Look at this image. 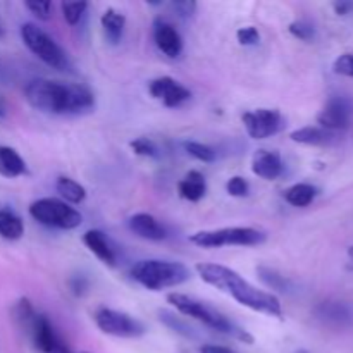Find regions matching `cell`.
Returning a JSON list of instances; mask_svg holds the SVG:
<instances>
[{
    "mask_svg": "<svg viewBox=\"0 0 353 353\" xmlns=\"http://www.w3.org/2000/svg\"><path fill=\"white\" fill-rule=\"evenodd\" d=\"M159 316H161L162 323H164L165 326L171 327V330H174L176 333L183 334V336H186V338H192L193 336V330H192V327H188L185 323H181V321H179L178 317L174 316V314L168 312V310H161V312H159Z\"/></svg>",
    "mask_w": 353,
    "mask_h": 353,
    "instance_id": "obj_29",
    "label": "cell"
},
{
    "mask_svg": "<svg viewBox=\"0 0 353 353\" xmlns=\"http://www.w3.org/2000/svg\"><path fill=\"white\" fill-rule=\"evenodd\" d=\"M61 7H62V16H64L65 23L71 24V26H74V24L81 19L83 14H85L88 3L86 2H62Z\"/></svg>",
    "mask_w": 353,
    "mask_h": 353,
    "instance_id": "obj_27",
    "label": "cell"
},
{
    "mask_svg": "<svg viewBox=\"0 0 353 353\" xmlns=\"http://www.w3.org/2000/svg\"><path fill=\"white\" fill-rule=\"evenodd\" d=\"M26 172L23 157L14 148L0 145V174L6 178H17Z\"/></svg>",
    "mask_w": 353,
    "mask_h": 353,
    "instance_id": "obj_22",
    "label": "cell"
},
{
    "mask_svg": "<svg viewBox=\"0 0 353 353\" xmlns=\"http://www.w3.org/2000/svg\"><path fill=\"white\" fill-rule=\"evenodd\" d=\"M95 323L102 333L116 338H140L145 334V326L130 314L100 307L95 312Z\"/></svg>",
    "mask_w": 353,
    "mask_h": 353,
    "instance_id": "obj_8",
    "label": "cell"
},
{
    "mask_svg": "<svg viewBox=\"0 0 353 353\" xmlns=\"http://www.w3.org/2000/svg\"><path fill=\"white\" fill-rule=\"evenodd\" d=\"M21 38H23L24 45L47 65L57 69V71H65L69 68L68 55L64 54V50L59 47L57 41L47 31L38 28L37 24L24 23L21 26Z\"/></svg>",
    "mask_w": 353,
    "mask_h": 353,
    "instance_id": "obj_6",
    "label": "cell"
},
{
    "mask_svg": "<svg viewBox=\"0 0 353 353\" xmlns=\"http://www.w3.org/2000/svg\"><path fill=\"white\" fill-rule=\"evenodd\" d=\"M252 171L255 176L268 179V181L278 179L285 171L281 155L276 150H257L254 155V161H252Z\"/></svg>",
    "mask_w": 353,
    "mask_h": 353,
    "instance_id": "obj_15",
    "label": "cell"
},
{
    "mask_svg": "<svg viewBox=\"0 0 353 353\" xmlns=\"http://www.w3.org/2000/svg\"><path fill=\"white\" fill-rule=\"evenodd\" d=\"M190 241L202 248L257 247L264 243L265 234L254 228H223V230L199 231L190 236Z\"/></svg>",
    "mask_w": 353,
    "mask_h": 353,
    "instance_id": "obj_5",
    "label": "cell"
},
{
    "mask_svg": "<svg viewBox=\"0 0 353 353\" xmlns=\"http://www.w3.org/2000/svg\"><path fill=\"white\" fill-rule=\"evenodd\" d=\"M131 278L150 292H161L165 288H174L190 279V271L181 262L159 261L148 259L140 261L131 268Z\"/></svg>",
    "mask_w": 353,
    "mask_h": 353,
    "instance_id": "obj_4",
    "label": "cell"
},
{
    "mask_svg": "<svg viewBox=\"0 0 353 353\" xmlns=\"http://www.w3.org/2000/svg\"><path fill=\"white\" fill-rule=\"evenodd\" d=\"M128 226L137 236L143 238L148 241H162L168 238V230L155 219L152 214L140 212L134 214L128 221Z\"/></svg>",
    "mask_w": 353,
    "mask_h": 353,
    "instance_id": "obj_14",
    "label": "cell"
},
{
    "mask_svg": "<svg viewBox=\"0 0 353 353\" xmlns=\"http://www.w3.org/2000/svg\"><path fill=\"white\" fill-rule=\"evenodd\" d=\"M26 9L33 14L34 17L41 21H48L52 16V2L50 0H28Z\"/></svg>",
    "mask_w": 353,
    "mask_h": 353,
    "instance_id": "obj_31",
    "label": "cell"
},
{
    "mask_svg": "<svg viewBox=\"0 0 353 353\" xmlns=\"http://www.w3.org/2000/svg\"><path fill=\"white\" fill-rule=\"evenodd\" d=\"M102 23L103 34H105L107 41L112 45H117L124 34V26H126V17L124 14L117 12L116 9H107L100 17Z\"/></svg>",
    "mask_w": 353,
    "mask_h": 353,
    "instance_id": "obj_20",
    "label": "cell"
},
{
    "mask_svg": "<svg viewBox=\"0 0 353 353\" xmlns=\"http://www.w3.org/2000/svg\"><path fill=\"white\" fill-rule=\"evenodd\" d=\"M226 190L231 196H238V199H240V196L248 195V192H250V185H248L247 179L241 178V176H233V178L228 181Z\"/></svg>",
    "mask_w": 353,
    "mask_h": 353,
    "instance_id": "obj_32",
    "label": "cell"
},
{
    "mask_svg": "<svg viewBox=\"0 0 353 353\" xmlns=\"http://www.w3.org/2000/svg\"><path fill=\"white\" fill-rule=\"evenodd\" d=\"M81 353H88V352H81Z\"/></svg>",
    "mask_w": 353,
    "mask_h": 353,
    "instance_id": "obj_43",
    "label": "cell"
},
{
    "mask_svg": "<svg viewBox=\"0 0 353 353\" xmlns=\"http://www.w3.org/2000/svg\"><path fill=\"white\" fill-rule=\"evenodd\" d=\"M0 37H2V24H0Z\"/></svg>",
    "mask_w": 353,
    "mask_h": 353,
    "instance_id": "obj_42",
    "label": "cell"
},
{
    "mask_svg": "<svg viewBox=\"0 0 353 353\" xmlns=\"http://www.w3.org/2000/svg\"><path fill=\"white\" fill-rule=\"evenodd\" d=\"M30 214L34 221L47 228H57V230H76L81 224L83 217L74 207L68 205L64 200L40 199L30 205Z\"/></svg>",
    "mask_w": 353,
    "mask_h": 353,
    "instance_id": "obj_7",
    "label": "cell"
},
{
    "mask_svg": "<svg viewBox=\"0 0 353 353\" xmlns=\"http://www.w3.org/2000/svg\"><path fill=\"white\" fill-rule=\"evenodd\" d=\"M241 119H243L248 137L254 138V140H265L272 134H278L286 126V119L276 109L248 110Z\"/></svg>",
    "mask_w": 353,
    "mask_h": 353,
    "instance_id": "obj_9",
    "label": "cell"
},
{
    "mask_svg": "<svg viewBox=\"0 0 353 353\" xmlns=\"http://www.w3.org/2000/svg\"><path fill=\"white\" fill-rule=\"evenodd\" d=\"M317 123L321 128L334 133L348 130L353 123V102L347 97L334 95L327 100L324 109L317 116Z\"/></svg>",
    "mask_w": 353,
    "mask_h": 353,
    "instance_id": "obj_10",
    "label": "cell"
},
{
    "mask_svg": "<svg viewBox=\"0 0 353 353\" xmlns=\"http://www.w3.org/2000/svg\"><path fill=\"white\" fill-rule=\"evenodd\" d=\"M168 302L172 307H176V310L179 314H183L186 317H192V319H196L199 323L210 327L212 331L228 334V336L234 338L238 341H243L247 345L254 343V336L247 330H243L236 323H233L230 317L224 316L221 310H217L210 303L202 302V300L195 299V296L185 295V293H169Z\"/></svg>",
    "mask_w": 353,
    "mask_h": 353,
    "instance_id": "obj_3",
    "label": "cell"
},
{
    "mask_svg": "<svg viewBox=\"0 0 353 353\" xmlns=\"http://www.w3.org/2000/svg\"><path fill=\"white\" fill-rule=\"evenodd\" d=\"M317 195L316 186L309 185V183H296L292 188L285 192V200L293 207H307L314 202Z\"/></svg>",
    "mask_w": 353,
    "mask_h": 353,
    "instance_id": "obj_23",
    "label": "cell"
},
{
    "mask_svg": "<svg viewBox=\"0 0 353 353\" xmlns=\"http://www.w3.org/2000/svg\"><path fill=\"white\" fill-rule=\"evenodd\" d=\"M290 138L295 143L312 145V147H330V145H336L341 140V133L327 131L321 126H305L293 131Z\"/></svg>",
    "mask_w": 353,
    "mask_h": 353,
    "instance_id": "obj_17",
    "label": "cell"
},
{
    "mask_svg": "<svg viewBox=\"0 0 353 353\" xmlns=\"http://www.w3.org/2000/svg\"><path fill=\"white\" fill-rule=\"evenodd\" d=\"M148 92L154 99L161 100L165 107H179L192 97L190 90L179 85L171 76H162V78L154 79L148 85Z\"/></svg>",
    "mask_w": 353,
    "mask_h": 353,
    "instance_id": "obj_12",
    "label": "cell"
},
{
    "mask_svg": "<svg viewBox=\"0 0 353 353\" xmlns=\"http://www.w3.org/2000/svg\"><path fill=\"white\" fill-rule=\"evenodd\" d=\"M131 148L137 155H141V157H150L157 159L159 157V148L157 145L154 143L148 138H137L134 141H131Z\"/></svg>",
    "mask_w": 353,
    "mask_h": 353,
    "instance_id": "obj_30",
    "label": "cell"
},
{
    "mask_svg": "<svg viewBox=\"0 0 353 353\" xmlns=\"http://www.w3.org/2000/svg\"><path fill=\"white\" fill-rule=\"evenodd\" d=\"M83 243L88 247V250L95 255L99 261H102L103 264L114 268L117 264V255L114 252L112 245L109 243L105 234L99 230H90L83 234Z\"/></svg>",
    "mask_w": 353,
    "mask_h": 353,
    "instance_id": "obj_18",
    "label": "cell"
},
{
    "mask_svg": "<svg viewBox=\"0 0 353 353\" xmlns=\"http://www.w3.org/2000/svg\"><path fill=\"white\" fill-rule=\"evenodd\" d=\"M257 272L259 278H261L271 290H278V292H286V290H288V279H286L285 276L279 274L278 271H274V269L261 265V268L257 269Z\"/></svg>",
    "mask_w": 353,
    "mask_h": 353,
    "instance_id": "obj_25",
    "label": "cell"
},
{
    "mask_svg": "<svg viewBox=\"0 0 353 353\" xmlns=\"http://www.w3.org/2000/svg\"><path fill=\"white\" fill-rule=\"evenodd\" d=\"M52 353H72L71 350H69V348H65L64 347V345H59V347L57 348H55V350L54 352H52Z\"/></svg>",
    "mask_w": 353,
    "mask_h": 353,
    "instance_id": "obj_39",
    "label": "cell"
},
{
    "mask_svg": "<svg viewBox=\"0 0 353 353\" xmlns=\"http://www.w3.org/2000/svg\"><path fill=\"white\" fill-rule=\"evenodd\" d=\"M86 286H88V283H86L83 278H74L71 283V288L76 295H83L86 290Z\"/></svg>",
    "mask_w": 353,
    "mask_h": 353,
    "instance_id": "obj_38",
    "label": "cell"
},
{
    "mask_svg": "<svg viewBox=\"0 0 353 353\" xmlns=\"http://www.w3.org/2000/svg\"><path fill=\"white\" fill-rule=\"evenodd\" d=\"M333 9L336 10V14H340V16H347V14H350L353 10V2H334Z\"/></svg>",
    "mask_w": 353,
    "mask_h": 353,
    "instance_id": "obj_37",
    "label": "cell"
},
{
    "mask_svg": "<svg viewBox=\"0 0 353 353\" xmlns=\"http://www.w3.org/2000/svg\"><path fill=\"white\" fill-rule=\"evenodd\" d=\"M172 9H174L181 17H190V16H193V12L196 10V2H193V0L172 2Z\"/></svg>",
    "mask_w": 353,
    "mask_h": 353,
    "instance_id": "obj_35",
    "label": "cell"
},
{
    "mask_svg": "<svg viewBox=\"0 0 353 353\" xmlns=\"http://www.w3.org/2000/svg\"><path fill=\"white\" fill-rule=\"evenodd\" d=\"M55 190H57L59 195L64 199V202L69 203H81L86 199V190L85 186L79 185L78 181L71 178H59L55 183Z\"/></svg>",
    "mask_w": 353,
    "mask_h": 353,
    "instance_id": "obj_24",
    "label": "cell"
},
{
    "mask_svg": "<svg viewBox=\"0 0 353 353\" xmlns=\"http://www.w3.org/2000/svg\"><path fill=\"white\" fill-rule=\"evenodd\" d=\"M200 353H236L233 348L221 347V345H203L200 348Z\"/></svg>",
    "mask_w": 353,
    "mask_h": 353,
    "instance_id": "obj_36",
    "label": "cell"
},
{
    "mask_svg": "<svg viewBox=\"0 0 353 353\" xmlns=\"http://www.w3.org/2000/svg\"><path fill=\"white\" fill-rule=\"evenodd\" d=\"M288 30L293 37L303 41H310L314 37H316V28H314V24H310L309 21H303V19L293 21V23L290 24Z\"/></svg>",
    "mask_w": 353,
    "mask_h": 353,
    "instance_id": "obj_28",
    "label": "cell"
},
{
    "mask_svg": "<svg viewBox=\"0 0 353 353\" xmlns=\"http://www.w3.org/2000/svg\"><path fill=\"white\" fill-rule=\"evenodd\" d=\"M24 234V223L12 209H0V236L3 240L16 241Z\"/></svg>",
    "mask_w": 353,
    "mask_h": 353,
    "instance_id": "obj_21",
    "label": "cell"
},
{
    "mask_svg": "<svg viewBox=\"0 0 353 353\" xmlns=\"http://www.w3.org/2000/svg\"><path fill=\"white\" fill-rule=\"evenodd\" d=\"M154 40L159 50L168 57L176 59L181 55L183 52V38L179 31L168 23L165 19H155L154 21Z\"/></svg>",
    "mask_w": 353,
    "mask_h": 353,
    "instance_id": "obj_13",
    "label": "cell"
},
{
    "mask_svg": "<svg viewBox=\"0 0 353 353\" xmlns=\"http://www.w3.org/2000/svg\"><path fill=\"white\" fill-rule=\"evenodd\" d=\"M24 97L33 109L59 116H78L90 112L95 107L93 92L79 83H61L38 78L28 83Z\"/></svg>",
    "mask_w": 353,
    "mask_h": 353,
    "instance_id": "obj_1",
    "label": "cell"
},
{
    "mask_svg": "<svg viewBox=\"0 0 353 353\" xmlns=\"http://www.w3.org/2000/svg\"><path fill=\"white\" fill-rule=\"evenodd\" d=\"M179 195L190 202H199L205 196L207 192V181L203 178L202 172L199 171H190L185 178L179 181L178 185Z\"/></svg>",
    "mask_w": 353,
    "mask_h": 353,
    "instance_id": "obj_19",
    "label": "cell"
},
{
    "mask_svg": "<svg viewBox=\"0 0 353 353\" xmlns=\"http://www.w3.org/2000/svg\"><path fill=\"white\" fill-rule=\"evenodd\" d=\"M30 330H31V336H33L34 347H37L40 352L52 353L59 347V345H62L61 340H59V336L55 334L52 323L45 316H41V314H37V316H34Z\"/></svg>",
    "mask_w": 353,
    "mask_h": 353,
    "instance_id": "obj_16",
    "label": "cell"
},
{
    "mask_svg": "<svg viewBox=\"0 0 353 353\" xmlns=\"http://www.w3.org/2000/svg\"><path fill=\"white\" fill-rule=\"evenodd\" d=\"M6 114V109H3V103H2V99H0V116H3Z\"/></svg>",
    "mask_w": 353,
    "mask_h": 353,
    "instance_id": "obj_40",
    "label": "cell"
},
{
    "mask_svg": "<svg viewBox=\"0 0 353 353\" xmlns=\"http://www.w3.org/2000/svg\"><path fill=\"white\" fill-rule=\"evenodd\" d=\"M196 272L207 285L221 290L223 293L236 300L240 305L254 310V312L265 314V316L283 317V307L278 296L264 290L255 288L243 276L238 274L233 269L221 264H196Z\"/></svg>",
    "mask_w": 353,
    "mask_h": 353,
    "instance_id": "obj_2",
    "label": "cell"
},
{
    "mask_svg": "<svg viewBox=\"0 0 353 353\" xmlns=\"http://www.w3.org/2000/svg\"><path fill=\"white\" fill-rule=\"evenodd\" d=\"M236 38L241 45H257L261 41V34H259V31L254 26L240 28Z\"/></svg>",
    "mask_w": 353,
    "mask_h": 353,
    "instance_id": "obj_34",
    "label": "cell"
},
{
    "mask_svg": "<svg viewBox=\"0 0 353 353\" xmlns=\"http://www.w3.org/2000/svg\"><path fill=\"white\" fill-rule=\"evenodd\" d=\"M348 257H350V261H352V264H353V247L348 248Z\"/></svg>",
    "mask_w": 353,
    "mask_h": 353,
    "instance_id": "obj_41",
    "label": "cell"
},
{
    "mask_svg": "<svg viewBox=\"0 0 353 353\" xmlns=\"http://www.w3.org/2000/svg\"><path fill=\"white\" fill-rule=\"evenodd\" d=\"M316 317L330 327L350 330L353 327V303L341 300H326L316 307Z\"/></svg>",
    "mask_w": 353,
    "mask_h": 353,
    "instance_id": "obj_11",
    "label": "cell"
},
{
    "mask_svg": "<svg viewBox=\"0 0 353 353\" xmlns=\"http://www.w3.org/2000/svg\"><path fill=\"white\" fill-rule=\"evenodd\" d=\"M333 71L336 74L348 76V78H353V55L352 54H343L334 61Z\"/></svg>",
    "mask_w": 353,
    "mask_h": 353,
    "instance_id": "obj_33",
    "label": "cell"
},
{
    "mask_svg": "<svg viewBox=\"0 0 353 353\" xmlns=\"http://www.w3.org/2000/svg\"><path fill=\"white\" fill-rule=\"evenodd\" d=\"M185 150L200 162H214L217 157V152L212 147L199 143V141H186Z\"/></svg>",
    "mask_w": 353,
    "mask_h": 353,
    "instance_id": "obj_26",
    "label": "cell"
}]
</instances>
